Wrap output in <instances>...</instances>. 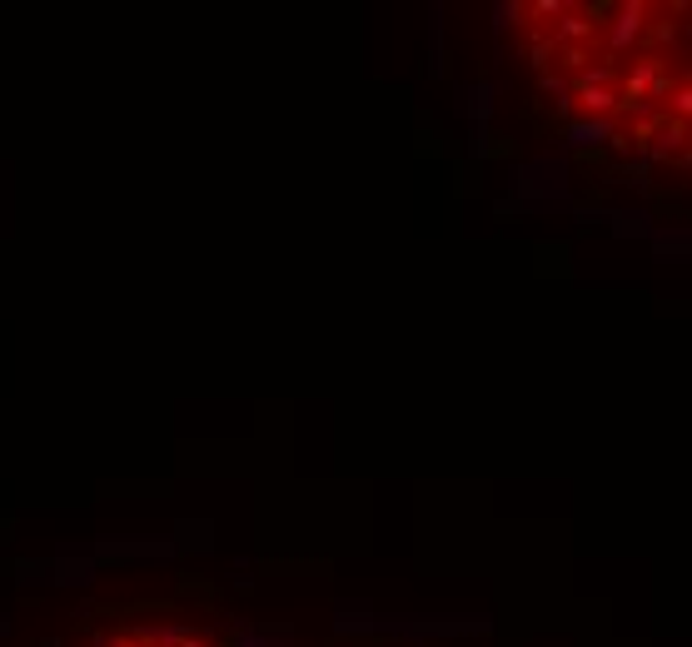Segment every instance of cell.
Listing matches in <instances>:
<instances>
[{
  "mask_svg": "<svg viewBox=\"0 0 692 647\" xmlns=\"http://www.w3.org/2000/svg\"><path fill=\"white\" fill-rule=\"evenodd\" d=\"M105 647H215L205 633H190V628H170V633H120Z\"/></svg>",
  "mask_w": 692,
  "mask_h": 647,
  "instance_id": "obj_1",
  "label": "cell"
}]
</instances>
